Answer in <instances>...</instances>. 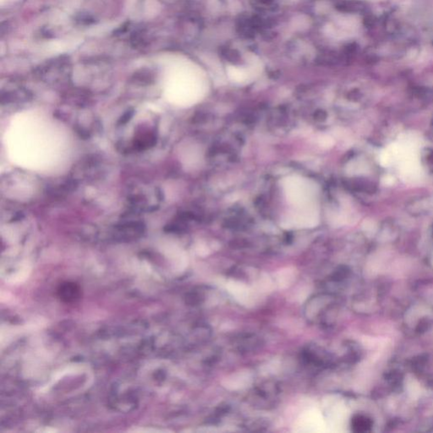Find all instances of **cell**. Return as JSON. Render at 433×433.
I'll list each match as a JSON object with an SVG mask.
<instances>
[{"instance_id": "8", "label": "cell", "mask_w": 433, "mask_h": 433, "mask_svg": "<svg viewBox=\"0 0 433 433\" xmlns=\"http://www.w3.org/2000/svg\"><path fill=\"white\" fill-rule=\"evenodd\" d=\"M267 424L266 423L261 422V420H254V422H249L246 424V428L252 427V430H257L256 428H258V430H261V427H266Z\"/></svg>"}, {"instance_id": "3", "label": "cell", "mask_w": 433, "mask_h": 433, "mask_svg": "<svg viewBox=\"0 0 433 433\" xmlns=\"http://www.w3.org/2000/svg\"><path fill=\"white\" fill-rule=\"evenodd\" d=\"M302 360L309 366L325 368L331 363V359L323 348L318 345H308L302 351Z\"/></svg>"}, {"instance_id": "4", "label": "cell", "mask_w": 433, "mask_h": 433, "mask_svg": "<svg viewBox=\"0 0 433 433\" xmlns=\"http://www.w3.org/2000/svg\"><path fill=\"white\" fill-rule=\"evenodd\" d=\"M59 297L66 302H75L80 297V288L75 283L67 282L63 284L59 291Z\"/></svg>"}, {"instance_id": "1", "label": "cell", "mask_w": 433, "mask_h": 433, "mask_svg": "<svg viewBox=\"0 0 433 433\" xmlns=\"http://www.w3.org/2000/svg\"><path fill=\"white\" fill-rule=\"evenodd\" d=\"M284 188L288 201L297 206L310 201L314 193L312 186L308 181L298 178H288Z\"/></svg>"}, {"instance_id": "7", "label": "cell", "mask_w": 433, "mask_h": 433, "mask_svg": "<svg viewBox=\"0 0 433 433\" xmlns=\"http://www.w3.org/2000/svg\"><path fill=\"white\" fill-rule=\"evenodd\" d=\"M352 425L355 431H363L368 427L369 423L363 417L356 416L353 419Z\"/></svg>"}, {"instance_id": "2", "label": "cell", "mask_w": 433, "mask_h": 433, "mask_svg": "<svg viewBox=\"0 0 433 433\" xmlns=\"http://www.w3.org/2000/svg\"><path fill=\"white\" fill-rule=\"evenodd\" d=\"M279 389L274 382H266L254 387L251 400L260 407L272 406L277 398Z\"/></svg>"}, {"instance_id": "5", "label": "cell", "mask_w": 433, "mask_h": 433, "mask_svg": "<svg viewBox=\"0 0 433 433\" xmlns=\"http://www.w3.org/2000/svg\"><path fill=\"white\" fill-rule=\"evenodd\" d=\"M260 345H261V341L259 340L258 338H256L254 335L247 334L239 339L237 348L240 352H250L256 350Z\"/></svg>"}, {"instance_id": "6", "label": "cell", "mask_w": 433, "mask_h": 433, "mask_svg": "<svg viewBox=\"0 0 433 433\" xmlns=\"http://www.w3.org/2000/svg\"><path fill=\"white\" fill-rule=\"evenodd\" d=\"M339 11L346 13H361L366 11L367 5L365 2L359 0H350L342 2L337 6Z\"/></svg>"}]
</instances>
